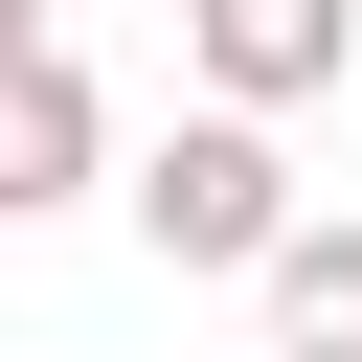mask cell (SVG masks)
I'll return each mask as SVG.
<instances>
[{"label":"cell","instance_id":"obj_1","mask_svg":"<svg viewBox=\"0 0 362 362\" xmlns=\"http://www.w3.org/2000/svg\"><path fill=\"white\" fill-rule=\"evenodd\" d=\"M113 204H136V249H158V272H272V249L317 226V204H294V158H272L249 113H181Z\"/></svg>","mask_w":362,"mask_h":362},{"label":"cell","instance_id":"obj_2","mask_svg":"<svg viewBox=\"0 0 362 362\" xmlns=\"http://www.w3.org/2000/svg\"><path fill=\"white\" fill-rule=\"evenodd\" d=\"M181 45H204V113H317L339 68H362V0H181Z\"/></svg>","mask_w":362,"mask_h":362},{"label":"cell","instance_id":"obj_3","mask_svg":"<svg viewBox=\"0 0 362 362\" xmlns=\"http://www.w3.org/2000/svg\"><path fill=\"white\" fill-rule=\"evenodd\" d=\"M90 181H113L90 68H68V45H0V226H45V204H90Z\"/></svg>","mask_w":362,"mask_h":362},{"label":"cell","instance_id":"obj_4","mask_svg":"<svg viewBox=\"0 0 362 362\" xmlns=\"http://www.w3.org/2000/svg\"><path fill=\"white\" fill-rule=\"evenodd\" d=\"M249 294H272V362H362V226H294Z\"/></svg>","mask_w":362,"mask_h":362},{"label":"cell","instance_id":"obj_5","mask_svg":"<svg viewBox=\"0 0 362 362\" xmlns=\"http://www.w3.org/2000/svg\"><path fill=\"white\" fill-rule=\"evenodd\" d=\"M0 45H45V0H0Z\"/></svg>","mask_w":362,"mask_h":362}]
</instances>
